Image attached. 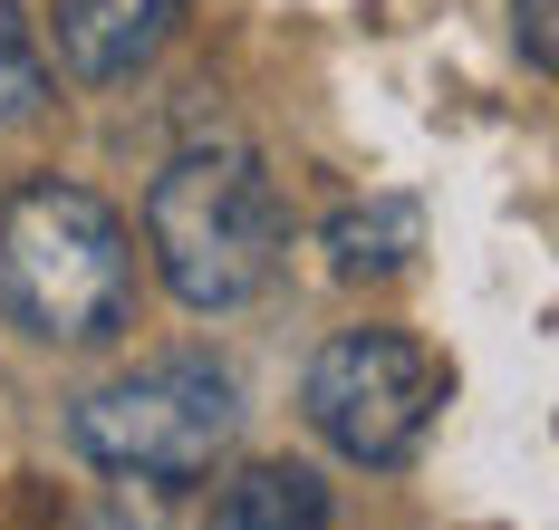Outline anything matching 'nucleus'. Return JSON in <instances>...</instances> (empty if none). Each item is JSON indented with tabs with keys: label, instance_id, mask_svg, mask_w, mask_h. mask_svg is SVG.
<instances>
[{
	"label": "nucleus",
	"instance_id": "nucleus-7",
	"mask_svg": "<svg viewBox=\"0 0 559 530\" xmlns=\"http://www.w3.org/2000/svg\"><path fill=\"white\" fill-rule=\"evenodd\" d=\"M415 241H425V213H415L405 193H377V203L337 213L319 251H329L337 280H386V270H405V261H415Z\"/></svg>",
	"mask_w": 559,
	"mask_h": 530
},
{
	"label": "nucleus",
	"instance_id": "nucleus-5",
	"mask_svg": "<svg viewBox=\"0 0 559 530\" xmlns=\"http://www.w3.org/2000/svg\"><path fill=\"white\" fill-rule=\"evenodd\" d=\"M183 0H58V68L78 87H126L135 68L165 59Z\"/></svg>",
	"mask_w": 559,
	"mask_h": 530
},
{
	"label": "nucleus",
	"instance_id": "nucleus-6",
	"mask_svg": "<svg viewBox=\"0 0 559 530\" xmlns=\"http://www.w3.org/2000/svg\"><path fill=\"white\" fill-rule=\"evenodd\" d=\"M213 530H329V482L309 463H241L213 492Z\"/></svg>",
	"mask_w": 559,
	"mask_h": 530
},
{
	"label": "nucleus",
	"instance_id": "nucleus-1",
	"mask_svg": "<svg viewBox=\"0 0 559 530\" xmlns=\"http://www.w3.org/2000/svg\"><path fill=\"white\" fill-rule=\"evenodd\" d=\"M0 318L39 348H116L135 328V232L107 193L29 174L0 203Z\"/></svg>",
	"mask_w": 559,
	"mask_h": 530
},
{
	"label": "nucleus",
	"instance_id": "nucleus-2",
	"mask_svg": "<svg viewBox=\"0 0 559 530\" xmlns=\"http://www.w3.org/2000/svg\"><path fill=\"white\" fill-rule=\"evenodd\" d=\"M145 251L183 309H241L289 261V203L251 145H183L145 193Z\"/></svg>",
	"mask_w": 559,
	"mask_h": 530
},
{
	"label": "nucleus",
	"instance_id": "nucleus-9",
	"mask_svg": "<svg viewBox=\"0 0 559 530\" xmlns=\"http://www.w3.org/2000/svg\"><path fill=\"white\" fill-rule=\"evenodd\" d=\"M511 39H521V59L550 77L559 68V0H511Z\"/></svg>",
	"mask_w": 559,
	"mask_h": 530
},
{
	"label": "nucleus",
	"instance_id": "nucleus-3",
	"mask_svg": "<svg viewBox=\"0 0 559 530\" xmlns=\"http://www.w3.org/2000/svg\"><path fill=\"white\" fill-rule=\"evenodd\" d=\"M241 434V396L213 357H155L135 376L87 386L68 414V444L116 482H203Z\"/></svg>",
	"mask_w": 559,
	"mask_h": 530
},
{
	"label": "nucleus",
	"instance_id": "nucleus-4",
	"mask_svg": "<svg viewBox=\"0 0 559 530\" xmlns=\"http://www.w3.org/2000/svg\"><path fill=\"white\" fill-rule=\"evenodd\" d=\"M453 376L435 348H415L405 328H337L329 348L309 357L299 376V414L309 434L329 444L337 463H367V472H395L444 414Z\"/></svg>",
	"mask_w": 559,
	"mask_h": 530
},
{
	"label": "nucleus",
	"instance_id": "nucleus-8",
	"mask_svg": "<svg viewBox=\"0 0 559 530\" xmlns=\"http://www.w3.org/2000/svg\"><path fill=\"white\" fill-rule=\"evenodd\" d=\"M49 97H58V77L39 59V39H29V10L0 0V125H39Z\"/></svg>",
	"mask_w": 559,
	"mask_h": 530
},
{
	"label": "nucleus",
	"instance_id": "nucleus-10",
	"mask_svg": "<svg viewBox=\"0 0 559 530\" xmlns=\"http://www.w3.org/2000/svg\"><path fill=\"white\" fill-rule=\"evenodd\" d=\"M78 530H155V521H145V511H126V502H107V511H87Z\"/></svg>",
	"mask_w": 559,
	"mask_h": 530
}]
</instances>
